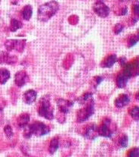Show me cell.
Instances as JSON below:
<instances>
[{
	"label": "cell",
	"instance_id": "obj_15",
	"mask_svg": "<svg viewBox=\"0 0 139 157\" xmlns=\"http://www.w3.org/2000/svg\"><path fill=\"white\" fill-rule=\"evenodd\" d=\"M117 61V56L116 54H113V55H110L109 56L106 58L102 64V67L103 68H111L115 64V62Z\"/></svg>",
	"mask_w": 139,
	"mask_h": 157
},
{
	"label": "cell",
	"instance_id": "obj_12",
	"mask_svg": "<svg viewBox=\"0 0 139 157\" xmlns=\"http://www.w3.org/2000/svg\"><path fill=\"white\" fill-rule=\"evenodd\" d=\"M130 102V98L128 95L126 94H120L117 98L114 101V104L116 107L117 108H123V107L126 106V105L129 103Z\"/></svg>",
	"mask_w": 139,
	"mask_h": 157
},
{
	"label": "cell",
	"instance_id": "obj_30",
	"mask_svg": "<svg viewBox=\"0 0 139 157\" xmlns=\"http://www.w3.org/2000/svg\"><path fill=\"white\" fill-rule=\"evenodd\" d=\"M104 1V0H97V2H103Z\"/></svg>",
	"mask_w": 139,
	"mask_h": 157
},
{
	"label": "cell",
	"instance_id": "obj_2",
	"mask_svg": "<svg viewBox=\"0 0 139 157\" xmlns=\"http://www.w3.org/2000/svg\"><path fill=\"white\" fill-rule=\"evenodd\" d=\"M50 132V128L46 124L39 121H35L33 124H27L24 128V137L25 138H30L32 136L35 135L37 137H42L46 135Z\"/></svg>",
	"mask_w": 139,
	"mask_h": 157
},
{
	"label": "cell",
	"instance_id": "obj_29",
	"mask_svg": "<svg viewBox=\"0 0 139 157\" xmlns=\"http://www.w3.org/2000/svg\"><path fill=\"white\" fill-rule=\"evenodd\" d=\"M119 62L121 66H124L126 65V57H121L120 59H119Z\"/></svg>",
	"mask_w": 139,
	"mask_h": 157
},
{
	"label": "cell",
	"instance_id": "obj_21",
	"mask_svg": "<svg viewBox=\"0 0 139 157\" xmlns=\"http://www.w3.org/2000/svg\"><path fill=\"white\" fill-rule=\"evenodd\" d=\"M92 100H93V99H92V94L88 93V94H85L82 97H80L79 101V103L86 104L89 102H90Z\"/></svg>",
	"mask_w": 139,
	"mask_h": 157
},
{
	"label": "cell",
	"instance_id": "obj_8",
	"mask_svg": "<svg viewBox=\"0 0 139 157\" xmlns=\"http://www.w3.org/2000/svg\"><path fill=\"white\" fill-rule=\"evenodd\" d=\"M57 105L59 112L62 115H66L70 112V109L73 105V102L70 100H64V99H58L57 101Z\"/></svg>",
	"mask_w": 139,
	"mask_h": 157
},
{
	"label": "cell",
	"instance_id": "obj_28",
	"mask_svg": "<svg viewBox=\"0 0 139 157\" xmlns=\"http://www.w3.org/2000/svg\"><path fill=\"white\" fill-rule=\"evenodd\" d=\"M133 12L135 15L138 17V1L136 2V4L134 5L133 6Z\"/></svg>",
	"mask_w": 139,
	"mask_h": 157
},
{
	"label": "cell",
	"instance_id": "obj_27",
	"mask_svg": "<svg viewBox=\"0 0 139 157\" xmlns=\"http://www.w3.org/2000/svg\"><path fill=\"white\" fill-rule=\"evenodd\" d=\"M129 156H132V157H138L139 156V153H138V148H134L132 150H131L129 151V154H128Z\"/></svg>",
	"mask_w": 139,
	"mask_h": 157
},
{
	"label": "cell",
	"instance_id": "obj_16",
	"mask_svg": "<svg viewBox=\"0 0 139 157\" xmlns=\"http://www.w3.org/2000/svg\"><path fill=\"white\" fill-rule=\"evenodd\" d=\"M10 71L6 68L0 69V84H5L10 78Z\"/></svg>",
	"mask_w": 139,
	"mask_h": 157
},
{
	"label": "cell",
	"instance_id": "obj_22",
	"mask_svg": "<svg viewBox=\"0 0 139 157\" xmlns=\"http://www.w3.org/2000/svg\"><path fill=\"white\" fill-rule=\"evenodd\" d=\"M130 115L132 116V118H133L134 120L138 121L139 119V108L138 106H134L133 108L131 109L130 112Z\"/></svg>",
	"mask_w": 139,
	"mask_h": 157
},
{
	"label": "cell",
	"instance_id": "obj_24",
	"mask_svg": "<svg viewBox=\"0 0 139 157\" xmlns=\"http://www.w3.org/2000/svg\"><path fill=\"white\" fill-rule=\"evenodd\" d=\"M4 132L7 138L11 139L13 137V130H12V128L10 125H6L4 128Z\"/></svg>",
	"mask_w": 139,
	"mask_h": 157
},
{
	"label": "cell",
	"instance_id": "obj_17",
	"mask_svg": "<svg viewBox=\"0 0 139 157\" xmlns=\"http://www.w3.org/2000/svg\"><path fill=\"white\" fill-rule=\"evenodd\" d=\"M32 14H33V9H32V6L30 5H27V6H25L24 8L22 10V16H23V18L26 21H29L32 17Z\"/></svg>",
	"mask_w": 139,
	"mask_h": 157
},
{
	"label": "cell",
	"instance_id": "obj_25",
	"mask_svg": "<svg viewBox=\"0 0 139 157\" xmlns=\"http://www.w3.org/2000/svg\"><path fill=\"white\" fill-rule=\"evenodd\" d=\"M138 35H137V36L134 35V36H130L129 42H128V47L130 48V47H132V46H134L137 43H138Z\"/></svg>",
	"mask_w": 139,
	"mask_h": 157
},
{
	"label": "cell",
	"instance_id": "obj_3",
	"mask_svg": "<svg viewBox=\"0 0 139 157\" xmlns=\"http://www.w3.org/2000/svg\"><path fill=\"white\" fill-rule=\"evenodd\" d=\"M38 114L39 116L50 121L54 118L53 109L51 106L49 95H46L41 98L39 101V107L38 109Z\"/></svg>",
	"mask_w": 139,
	"mask_h": 157
},
{
	"label": "cell",
	"instance_id": "obj_4",
	"mask_svg": "<svg viewBox=\"0 0 139 157\" xmlns=\"http://www.w3.org/2000/svg\"><path fill=\"white\" fill-rule=\"evenodd\" d=\"M95 113V102L92 100L90 102L86 103V107L83 109H81L77 113V121L79 123L83 122L86 121L88 118H90Z\"/></svg>",
	"mask_w": 139,
	"mask_h": 157
},
{
	"label": "cell",
	"instance_id": "obj_31",
	"mask_svg": "<svg viewBox=\"0 0 139 157\" xmlns=\"http://www.w3.org/2000/svg\"><path fill=\"white\" fill-rule=\"evenodd\" d=\"M0 2H1V0H0Z\"/></svg>",
	"mask_w": 139,
	"mask_h": 157
},
{
	"label": "cell",
	"instance_id": "obj_9",
	"mask_svg": "<svg viewBox=\"0 0 139 157\" xmlns=\"http://www.w3.org/2000/svg\"><path fill=\"white\" fill-rule=\"evenodd\" d=\"M28 81V76L25 71H19L14 76V82L19 87L24 86Z\"/></svg>",
	"mask_w": 139,
	"mask_h": 157
},
{
	"label": "cell",
	"instance_id": "obj_26",
	"mask_svg": "<svg viewBox=\"0 0 139 157\" xmlns=\"http://www.w3.org/2000/svg\"><path fill=\"white\" fill-rule=\"evenodd\" d=\"M123 25H122L121 24H116L115 25L114 28H113V31H114L115 34H119L121 33L123 30Z\"/></svg>",
	"mask_w": 139,
	"mask_h": 157
},
{
	"label": "cell",
	"instance_id": "obj_6",
	"mask_svg": "<svg viewBox=\"0 0 139 157\" xmlns=\"http://www.w3.org/2000/svg\"><path fill=\"white\" fill-rule=\"evenodd\" d=\"M111 121L108 118H105L102 122L101 125L99 128H97V131H98V135L102 136V137H107V138H110L113 135V131L110 128V125H111Z\"/></svg>",
	"mask_w": 139,
	"mask_h": 157
},
{
	"label": "cell",
	"instance_id": "obj_13",
	"mask_svg": "<svg viewBox=\"0 0 139 157\" xmlns=\"http://www.w3.org/2000/svg\"><path fill=\"white\" fill-rule=\"evenodd\" d=\"M17 60V57L9 56V54L7 52H2L0 55V63L1 64L12 65V64L15 63Z\"/></svg>",
	"mask_w": 139,
	"mask_h": 157
},
{
	"label": "cell",
	"instance_id": "obj_23",
	"mask_svg": "<svg viewBox=\"0 0 139 157\" xmlns=\"http://www.w3.org/2000/svg\"><path fill=\"white\" fill-rule=\"evenodd\" d=\"M119 144L121 147H124V148L128 147V144H129V138H128V137L126 135V134H123V135L119 139Z\"/></svg>",
	"mask_w": 139,
	"mask_h": 157
},
{
	"label": "cell",
	"instance_id": "obj_20",
	"mask_svg": "<svg viewBox=\"0 0 139 157\" xmlns=\"http://www.w3.org/2000/svg\"><path fill=\"white\" fill-rule=\"evenodd\" d=\"M23 27L22 23L19 21L16 20V19L12 18L11 20V25H10V30L12 32H15L17 31L18 29H20Z\"/></svg>",
	"mask_w": 139,
	"mask_h": 157
},
{
	"label": "cell",
	"instance_id": "obj_5",
	"mask_svg": "<svg viewBox=\"0 0 139 157\" xmlns=\"http://www.w3.org/2000/svg\"><path fill=\"white\" fill-rule=\"evenodd\" d=\"M26 40H7L5 43V46L8 51L16 50L19 52H23Z\"/></svg>",
	"mask_w": 139,
	"mask_h": 157
},
{
	"label": "cell",
	"instance_id": "obj_18",
	"mask_svg": "<svg viewBox=\"0 0 139 157\" xmlns=\"http://www.w3.org/2000/svg\"><path fill=\"white\" fill-rule=\"evenodd\" d=\"M129 78L123 72L117 78V86L119 88H124L127 84Z\"/></svg>",
	"mask_w": 139,
	"mask_h": 157
},
{
	"label": "cell",
	"instance_id": "obj_19",
	"mask_svg": "<svg viewBox=\"0 0 139 157\" xmlns=\"http://www.w3.org/2000/svg\"><path fill=\"white\" fill-rule=\"evenodd\" d=\"M59 147V138L57 137H55L50 142V145H49V153L51 154H53L55 153L57 150L58 149Z\"/></svg>",
	"mask_w": 139,
	"mask_h": 157
},
{
	"label": "cell",
	"instance_id": "obj_1",
	"mask_svg": "<svg viewBox=\"0 0 139 157\" xmlns=\"http://www.w3.org/2000/svg\"><path fill=\"white\" fill-rule=\"evenodd\" d=\"M59 9V5L56 1H51L39 6L38 9V20L46 22L50 20Z\"/></svg>",
	"mask_w": 139,
	"mask_h": 157
},
{
	"label": "cell",
	"instance_id": "obj_7",
	"mask_svg": "<svg viewBox=\"0 0 139 157\" xmlns=\"http://www.w3.org/2000/svg\"><path fill=\"white\" fill-rule=\"evenodd\" d=\"M95 13L101 17H106L109 15L110 9L103 2H97L93 5Z\"/></svg>",
	"mask_w": 139,
	"mask_h": 157
},
{
	"label": "cell",
	"instance_id": "obj_10",
	"mask_svg": "<svg viewBox=\"0 0 139 157\" xmlns=\"http://www.w3.org/2000/svg\"><path fill=\"white\" fill-rule=\"evenodd\" d=\"M84 136L86 138L89 139V140H95L97 136H99L97 126L93 124L88 126L84 132Z\"/></svg>",
	"mask_w": 139,
	"mask_h": 157
},
{
	"label": "cell",
	"instance_id": "obj_14",
	"mask_svg": "<svg viewBox=\"0 0 139 157\" xmlns=\"http://www.w3.org/2000/svg\"><path fill=\"white\" fill-rule=\"evenodd\" d=\"M29 121H30V115L27 114V113L21 114L17 118V127L20 128H24L28 124Z\"/></svg>",
	"mask_w": 139,
	"mask_h": 157
},
{
	"label": "cell",
	"instance_id": "obj_11",
	"mask_svg": "<svg viewBox=\"0 0 139 157\" xmlns=\"http://www.w3.org/2000/svg\"><path fill=\"white\" fill-rule=\"evenodd\" d=\"M37 97V93L33 90H28L24 94L23 100L26 104L30 105L33 102H34Z\"/></svg>",
	"mask_w": 139,
	"mask_h": 157
}]
</instances>
